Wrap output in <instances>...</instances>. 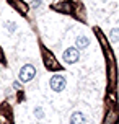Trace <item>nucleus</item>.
Wrapping results in <instances>:
<instances>
[{"label": "nucleus", "mask_w": 119, "mask_h": 124, "mask_svg": "<svg viewBox=\"0 0 119 124\" xmlns=\"http://www.w3.org/2000/svg\"><path fill=\"white\" fill-rule=\"evenodd\" d=\"M18 75H20V80L21 82H31L33 78H34V75H36V69H34V65H31V64H26V65L21 67Z\"/></svg>", "instance_id": "obj_1"}, {"label": "nucleus", "mask_w": 119, "mask_h": 124, "mask_svg": "<svg viewBox=\"0 0 119 124\" xmlns=\"http://www.w3.org/2000/svg\"><path fill=\"white\" fill-rule=\"evenodd\" d=\"M49 85L51 88L54 90V92H62L64 88H65V85H67V80H65V77L64 75H52L49 80Z\"/></svg>", "instance_id": "obj_2"}, {"label": "nucleus", "mask_w": 119, "mask_h": 124, "mask_svg": "<svg viewBox=\"0 0 119 124\" xmlns=\"http://www.w3.org/2000/svg\"><path fill=\"white\" fill-rule=\"evenodd\" d=\"M62 59L65 64H75L80 59V54H78V49L77 47H67L62 54Z\"/></svg>", "instance_id": "obj_3"}, {"label": "nucleus", "mask_w": 119, "mask_h": 124, "mask_svg": "<svg viewBox=\"0 0 119 124\" xmlns=\"http://www.w3.org/2000/svg\"><path fill=\"white\" fill-rule=\"evenodd\" d=\"M70 124H87V118L83 116V113L75 111L70 114Z\"/></svg>", "instance_id": "obj_4"}, {"label": "nucleus", "mask_w": 119, "mask_h": 124, "mask_svg": "<svg viewBox=\"0 0 119 124\" xmlns=\"http://www.w3.org/2000/svg\"><path fill=\"white\" fill-rule=\"evenodd\" d=\"M88 44H90V39L87 36H78L77 38V49H87Z\"/></svg>", "instance_id": "obj_5"}, {"label": "nucleus", "mask_w": 119, "mask_h": 124, "mask_svg": "<svg viewBox=\"0 0 119 124\" xmlns=\"http://www.w3.org/2000/svg\"><path fill=\"white\" fill-rule=\"evenodd\" d=\"M109 38H111L113 43H118L119 41V28H113V30L109 31Z\"/></svg>", "instance_id": "obj_6"}, {"label": "nucleus", "mask_w": 119, "mask_h": 124, "mask_svg": "<svg viewBox=\"0 0 119 124\" xmlns=\"http://www.w3.org/2000/svg\"><path fill=\"white\" fill-rule=\"evenodd\" d=\"M34 116H36L38 119H43L44 118V111H43V108H41V106L34 108Z\"/></svg>", "instance_id": "obj_7"}, {"label": "nucleus", "mask_w": 119, "mask_h": 124, "mask_svg": "<svg viewBox=\"0 0 119 124\" xmlns=\"http://www.w3.org/2000/svg\"><path fill=\"white\" fill-rule=\"evenodd\" d=\"M7 28H8V30H10V31H15V30H16V26L13 25L12 21H8V23H7Z\"/></svg>", "instance_id": "obj_8"}, {"label": "nucleus", "mask_w": 119, "mask_h": 124, "mask_svg": "<svg viewBox=\"0 0 119 124\" xmlns=\"http://www.w3.org/2000/svg\"><path fill=\"white\" fill-rule=\"evenodd\" d=\"M13 88H15V90H20V88H21V83H18V82H13Z\"/></svg>", "instance_id": "obj_9"}, {"label": "nucleus", "mask_w": 119, "mask_h": 124, "mask_svg": "<svg viewBox=\"0 0 119 124\" xmlns=\"http://www.w3.org/2000/svg\"><path fill=\"white\" fill-rule=\"evenodd\" d=\"M41 5V0H33V7H39Z\"/></svg>", "instance_id": "obj_10"}]
</instances>
